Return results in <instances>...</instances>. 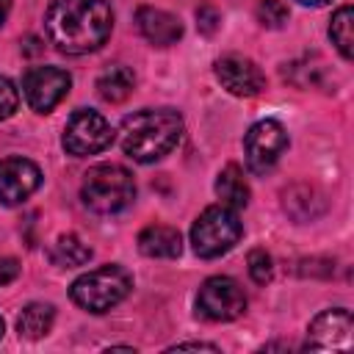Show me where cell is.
I'll use <instances>...</instances> for the list:
<instances>
[{"label": "cell", "instance_id": "obj_1", "mask_svg": "<svg viewBox=\"0 0 354 354\" xmlns=\"http://www.w3.org/2000/svg\"><path fill=\"white\" fill-rule=\"evenodd\" d=\"M113 28L108 0H53L44 14L47 39L66 55L100 50Z\"/></svg>", "mask_w": 354, "mask_h": 354}, {"label": "cell", "instance_id": "obj_2", "mask_svg": "<svg viewBox=\"0 0 354 354\" xmlns=\"http://www.w3.org/2000/svg\"><path fill=\"white\" fill-rule=\"evenodd\" d=\"M183 136V116L174 108H144L122 122V149L138 163L169 155Z\"/></svg>", "mask_w": 354, "mask_h": 354}, {"label": "cell", "instance_id": "obj_3", "mask_svg": "<svg viewBox=\"0 0 354 354\" xmlns=\"http://www.w3.org/2000/svg\"><path fill=\"white\" fill-rule=\"evenodd\" d=\"M80 196H83L86 207H91L94 213H119L133 202L136 183L124 166L100 163L86 171Z\"/></svg>", "mask_w": 354, "mask_h": 354}, {"label": "cell", "instance_id": "obj_4", "mask_svg": "<svg viewBox=\"0 0 354 354\" xmlns=\"http://www.w3.org/2000/svg\"><path fill=\"white\" fill-rule=\"evenodd\" d=\"M133 288V277L122 266H100L83 277H77L69 288V296L77 307L88 313H108L116 307Z\"/></svg>", "mask_w": 354, "mask_h": 354}, {"label": "cell", "instance_id": "obj_5", "mask_svg": "<svg viewBox=\"0 0 354 354\" xmlns=\"http://www.w3.org/2000/svg\"><path fill=\"white\" fill-rule=\"evenodd\" d=\"M241 218L227 205H210L191 227V246L199 257H221L241 241Z\"/></svg>", "mask_w": 354, "mask_h": 354}, {"label": "cell", "instance_id": "obj_6", "mask_svg": "<svg viewBox=\"0 0 354 354\" xmlns=\"http://www.w3.org/2000/svg\"><path fill=\"white\" fill-rule=\"evenodd\" d=\"M111 141H113V130H111L108 119L88 108L75 111L64 127V149L77 158L97 155L105 147H111Z\"/></svg>", "mask_w": 354, "mask_h": 354}, {"label": "cell", "instance_id": "obj_7", "mask_svg": "<svg viewBox=\"0 0 354 354\" xmlns=\"http://www.w3.org/2000/svg\"><path fill=\"white\" fill-rule=\"evenodd\" d=\"M246 310L243 288L232 277H210L196 293V313L207 321H232Z\"/></svg>", "mask_w": 354, "mask_h": 354}, {"label": "cell", "instance_id": "obj_8", "mask_svg": "<svg viewBox=\"0 0 354 354\" xmlns=\"http://www.w3.org/2000/svg\"><path fill=\"white\" fill-rule=\"evenodd\" d=\"M72 86V77L66 69L61 66H33L25 72L22 77V91H25V100L33 111L39 113H47L53 111L69 91Z\"/></svg>", "mask_w": 354, "mask_h": 354}, {"label": "cell", "instance_id": "obj_9", "mask_svg": "<svg viewBox=\"0 0 354 354\" xmlns=\"http://www.w3.org/2000/svg\"><path fill=\"white\" fill-rule=\"evenodd\" d=\"M285 147H288V133H285V127L277 119H263V122L252 124L249 133H246V138H243L246 163L257 174L268 171L279 160V155L285 152Z\"/></svg>", "mask_w": 354, "mask_h": 354}, {"label": "cell", "instance_id": "obj_10", "mask_svg": "<svg viewBox=\"0 0 354 354\" xmlns=\"http://www.w3.org/2000/svg\"><path fill=\"white\" fill-rule=\"evenodd\" d=\"M351 332H354V318L348 310H343V307L324 310L321 315L313 318V324L307 329V346L315 351L351 348Z\"/></svg>", "mask_w": 354, "mask_h": 354}, {"label": "cell", "instance_id": "obj_11", "mask_svg": "<svg viewBox=\"0 0 354 354\" xmlns=\"http://www.w3.org/2000/svg\"><path fill=\"white\" fill-rule=\"evenodd\" d=\"M218 83L235 97H257L266 88V75L252 58L243 55H224L216 61Z\"/></svg>", "mask_w": 354, "mask_h": 354}, {"label": "cell", "instance_id": "obj_12", "mask_svg": "<svg viewBox=\"0 0 354 354\" xmlns=\"http://www.w3.org/2000/svg\"><path fill=\"white\" fill-rule=\"evenodd\" d=\"M41 183V171L28 158H3L0 160V202L19 205Z\"/></svg>", "mask_w": 354, "mask_h": 354}, {"label": "cell", "instance_id": "obj_13", "mask_svg": "<svg viewBox=\"0 0 354 354\" xmlns=\"http://www.w3.org/2000/svg\"><path fill=\"white\" fill-rule=\"evenodd\" d=\"M136 25H138L141 36L155 47H169L183 36L180 19L174 14H169L163 8H152V6H141L136 11Z\"/></svg>", "mask_w": 354, "mask_h": 354}, {"label": "cell", "instance_id": "obj_14", "mask_svg": "<svg viewBox=\"0 0 354 354\" xmlns=\"http://www.w3.org/2000/svg\"><path fill=\"white\" fill-rule=\"evenodd\" d=\"M138 249L147 257H177L183 252V238L174 227L149 224L138 235Z\"/></svg>", "mask_w": 354, "mask_h": 354}, {"label": "cell", "instance_id": "obj_15", "mask_svg": "<svg viewBox=\"0 0 354 354\" xmlns=\"http://www.w3.org/2000/svg\"><path fill=\"white\" fill-rule=\"evenodd\" d=\"M133 88H136V75L124 64H111L97 77V94L105 102H122L133 94Z\"/></svg>", "mask_w": 354, "mask_h": 354}, {"label": "cell", "instance_id": "obj_16", "mask_svg": "<svg viewBox=\"0 0 354 354\" xmlns=\"http://www.w3.org/2000/svg\"><path fill=\"white\" fill-rule=\"evenodd\" d=\"M216 194H218L221 205H227L232 210L246 207V202H249V183H246L241 166L230 163V166H224L218 171V177H216Z\"/></svg>", "mask_w": 354, "mask_h": 354}, {"label": "cell", "instance_id": "obj_17", "mask_svg": "<svg viewBox=\"0 0 354 354\" xmlns=\"http://www.w3.org/2000/svg\"><path fill=\"white\" fill-rule=\"evenodd\" d=\"M53 321H55V310H53V304H28L22 313H19V318H17V332L22 335V337H28V340H39V337H44L47 332H50V326H53Z\"/></svg>", "mask_w": 354, "mask_h": 354}, {"label": "cell", "instance_id": "obj_18", "mask_svg": "<svg viewBox=\"0 0 354 354\" xmlns=\"http://www.w3.org/2000/svg\"><path fill=\"white\" fill-rule=\"evenodd\" d=\"M329 39H332V44L340 50L343 58H351V55H354V8H351V6H340V8L332 14Z\"/></svg>", "mask_w": 354, "mask_h": 354}, {"label": "cell", "instance_id": "obj_19", "mask_svg": "<svg viewBox=\"0 0 354 354\" xmlns=\"http://www.w3.org/2000/svg\"><path fill=\"white\" fill-rule=\"evenodd\" d=\"M88 260H91V249L77 235H61L53 246V263H58V266L72 268V266H83Z\"/></svg>", "mask_w": 354, "mask_h": 354}, {"label": "cell", "instance_id": "obj_20", "mask_svg": "<svg viewBox=\"0 0 354 354\" xmlns=\"http://www.w3.org/2000/svg\"><path fill=\"white\" fill-rule=\"evenodd\" d=\"M257 19L266 28H282L288 22V6L282 0H260L257 3Z\"/></svg>", "mask_w": 354, "mask_h": 354}, {"label": "cell", "instance_id": "obj_21", "mask_svg": "<svg viewBox=\"0 0 354 354\" xmlns=\"http://www.w3.org/2000/svg\"><path fill=\"white\" fill-rule=\"evenodd\" d=\"M246 263H249V274L257 285H266L274 277V263H271V254L266 249H252Z\"/></svg>", "mask_w": 354, "mask_h": 354}, {"label": "cell", "instance_id": "obj_22", "mask_svg": "<svg viewBox=\"0 0 354 354\" xmlns=\"http://www.w3.org/2000/svg\"><path fill=\"white\" fill-rule=\"evenodd\" d=\"M19 105V91L8 77H0V122L8 119Z\"/></svg>", "mask_w": 354, "mask_h": 354}, {"label": "cell", "instance_id": "obj_23", "mask_svg": "<svg viewBox=\"0 0 354 354\" xmlns=\"http://www.w3.org/2000/svg\"><path fill=\"white\" fill-rule=\"evenodd\" d=\"M17 274H19V263L14 257H0V288L8 285V282H14Z\"/></svg>", "mask_w": 354, "mask_h": 354}, {"label": "cell", "instance_id": "obj_24", "mask_svg": "<svg viewBox=\"0 0 354 354\" xmlns=\"http://www.w3.org/2000/svg\"><path fill=\"white\" fill-rule=\"evenodd\" d=\"M196 19H199V28H202L205 33H213V30H216V22H218V14H216L210 6H202V8L196 11Z\"/></svg>", "mask_w": 354, "mask_h": 354}, {"label": "cell", "instance_id": "obj_25", "mask_svg": "<svg viewBox=\"0 0 354 354\" xmlns=\"http://www.w3.org/2000/svg\"><path fill=\"white\" fill-rule=\"evenodd\" d=\"M174 348H207V351H218V348L210 346V343H177Z\"/></svg>", "mask_w": 354, "mask_h": 354}, {"label": "cell", "instance_id": "obj_26", "mask_svg": "<svg viewBox=\"0 0 354 354\" xmlns=\"http://www.w3.org/2000/svg\"><path fill=\"white\" fill-rule=\"evenodd\" d=\"M8 11H11V0H0V25L6 22V17H8Z\"/></svg>", "mask_w": 354, "mask_h": 354}, {"label": "cell", "instance_id": "obj_27", "mask_svg": "<svg viewBox=\"0 0 354 354\" xmlns=\"http://www.w3.org/2000/svg\"><path fill=\"white\" fill-rule=\"evenodd\" d=\"M301 6H326L329 0H299Z\"/></svg>", "mask_w": 354, "mask_h": 354}, {"label": "cell", "instance_id": "obj_28", "mask_svg": "<svg viewBox=\"0 0 354 354\" xmlns=\"http://www.w3.org/2000/svg\"><path fill=\"white\" fill-rule=\"evenodd\" d=\"M3 329H6V326H3V318H0V337H3Z\"/></svg>", "mask_w": 354, "mask_h": 354}]
</instances>
